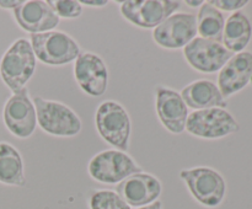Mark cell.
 <instances>
[{
	"mask_svg": "<svg viewBox=\"0 0 252 209\" xmlns=\"http://www.w3.org/2000/svg\"><path fill=\"white\" fill-rule=\"evenodd\" d=\"M36 56L27 39L15 41L0 59V78L14 93L19 92L32 78Z\"/></svg>",
	"mask_w": 252,
	"mask_h": 209,
	"instance_id": "cell-1",
	"label": "cell"
},
{
	"mask_svg": "<svg viewBox=\"0 0 252 209\" xmlns=\"http://www.w3.org/2000/svg\"><path fill=\"white\" fill-rule=\"evenodd\" d=\"M32 102L42 130L57 137H74L80 133L81 120L70 107L39 96H34Z\"/></svg>",
	"mask_w": 252,
	"mask_h": 209,
	"instance_id": "cell-2",
	"label": "cell"
},
{
	"mask_svg": "<svg viewBox=\"0 0 252 209\" xmlns=\"http://www.w3.org/2000/svg\"><path fill=\"white\" fill-rule=\"evenodd\" d=\"M96 128L105 142L120 151L129 148L130 118L128 112L116 101H103L95 116Z\"/></svg>",
	"mask_w": 252,
	"mask_h": 209,
	"instance_id": "cell-3",
	"label": "cell"
},
{
	"mask_svg": "<svg viewBox=\"0 0 252 209\" xmlns=\"http://www.w3.org/2000/svg\"><path fill=\"white\" fill-rule=\"evenodd\" d=\"M31 46L34 56L48 65H64L76 60L80 54L78 42L61 31L31 34Z\"/></svg>",
	"mask_w": 252,
	"mask_h": 209,
	"instance_id": "cell-4",
	"label": "cell"
},
{
	"mask_svg": "<svg viewBox=\"0 0 252 209\" xmlns=\"http://www.w3.org/2000/svg\"><path fill=\"white\" fill-rule=\"evenodd\" d=\"M180 177L202 206L216 208L223 202L226 184L223 176L214 169L201 166L182 170Z\"/></svg>",
	"mask_w": 252,
	"mask_h": 209,
	"instance_id": "cell-5",
	"label": "cell"
},
{
	"mask_svg": "<svg viewBox=\"0 0 252 209\" xmlns=\"http://www.w3.org/2000/svg\"><path fill=\"white\" fill-rule=\"evenodd\" d=\"M186 130L203 139H219L240 130V125L225 108H207L189 115Z\"/></svg>",
	"mask_w": 252,
	"mask_h": 209,
	"instance_id": "cell-6",
	"label": "cell"
},
{
	"mask_svg": "<svg viewBox=\"0 0 252 209\" xmlns=\"http://www.w3.org/2000/svg\"><path fill=\"white\" fill-rule=\"evenodd\" d=\"M142 172V167L126 152L120 150H105L96 154L89 162V174L101 183L116 184Z\"/></svg>",
	"mask_w": 252,
	"mask_h": 209,
	"instance_id": "cell-7",
	"label": "cell"
},
{
	"mask_svg": "<svg viewBox=\"0 0 252 209\" xmlns=\"http://www.w3.org/2000/svg\"><path fill=\"white\" fill-rule=\"evenodd\" d=\"M180 9L174 0H128L121 2V14L142 29H155Z\"/></svg>",
	"mask_w": 252,
	"mask_h": 209,
	"instance_id": "cell-8",
	"label": "cell"
},
{
	"mask_svg": "<svg viewBox=\"0 0 252 209\" xmlns=\"http://www.w3.org/2000/svg\"><path fill=\"white\" fill-rule=\"evenodd\" d=\"M2 116L5 125L15 137L25 139L33 134L37 125L36 108L26 88L6 101Z\"/></svg>",
	"mask_w": 252,
	"mask_h": 209,
	"instance_id": "cell-9",
	"label": "cell"
},
{
	"mask_svg": "<svg viewBox=\"0 0 252 209\" xmlns=\"http://www.w3.org/2000/svg\"><path fill=\"white\" fill-rule=\"evenodd\" d=\"M184 56L197 71L211 74L220 70L234 54L221 43L196 37L184 48Z\"/></svg>",
	"mask_w": 252,
	"mask_h": 209,
	"instance_id": "cell-10",
	"label": "cell"
},
{
	"mask_svg": "<svg viewBox=\"0 0 252 209\" xmlns=\"http://www.w3.org/2000/svg\"><path fill=\"white\" fill-rule=\"evenodd\" d=\"M197 36V17L193 14H172L155 27L153 38L162 48H185Z\"/></svg>",
	"mask_w": 252,
	"mask_h": 209,
	"instance_id": "cell-11",
	"label": "cell"
},
{
	"mask_svg": "<svg viewBox=\"0 0 252 209\" xmlns=\"http://www.w3.org/2000/svg\"><path fill=\"white\" fill-rule=\"evenodd\" d=\"M74 76L81 90L94 97L103 95L107 90V66L97 54H79L74 65Z\"/></svg>",
	"mask_w": 252,
	"mask_h": 209,
	"instance_id": "cell-12",
	"label": "cell"
},
{
	"mask_svg": "<svg viewBox=\"0 0 252 209\" xmlns=\"http://www.w3.org/2000/svg\"><path fill=\"white\" fill-rule=\"evenodd\" d=\"M116 193L129 207H145L157 202L161 194V182L147 172L130 175L117 184Z\"/></svg>",
	"mask_w": 252,
	"mask_h": 209,
	"instance_id": "cell-13",
	"label": "cell"
},
{
	"mask_svg": "<svg viewBox=\"0 0 252 209\" xmlns=\"http://www.w3.org/2000/svg\"><path fill=\"white\" fill-rule=\"evenodd\" d=\"M157 92V112L160 122L172 134H181L186 129L189 107L177 91L159 85Z\"/></svg>",
	"mask_w": 252,
	"mask_h": 209,
	"instance_id": "cell-14",
	"label": "cell"
},
{
	"mask_svg": "<svg viewBox=\"0 0 252 209\" xmlns=\"http://www.w3.org/2000/svg\"><path fill=\"white\" fill-rule=\"evenodd\" d=\"M14 19L24 31L32 34L49 32L59 24V16L43 0L24 1L14 10Z\"/></svg>",
	"mask_w": 252,
	"mask_h": 209,
	"instance_id": "cell-15",
	"label": "cell"
},
{
	"mask_svg": "<svg viewBox=\"0 0 252 209\" xmlns=\"http://www.w3.org/2000/svg\"><path fill=\"white\" fill-rule=\"evenodd\" d=\"M252 78V53L241 52L231 57L218 75V89L223 97L243 90Z\"/></svg>",
	"mask_w": 252,
	"mask_h": 209,
	"instance_id": "cell-16",
	"label": "cell"
},
{
	"mask_svg": "<svg viewBox=\"0 0 252 209\" xmlns=\"http://www.w3.org/2000/svg\"><path fill=\"white\" fill-rule=\"evenodd\" d=\"M180 95L187 107L197 111L213 107H226V101L221 95L218 86L209 80L193 81L182 89Z\"/></svg>",
	"mask_w": 252,
	"mask_h": 209,
	"instance_id": "cell-17",
	"label": "cell"
},
{
	"mask_svg": "<svg viewBox=\"0 0 252 209\" xmlns=\"http://www.w3.org/2000/svg\"><path fill=\"white\" fill-rule=\"evenodd\" d=\"M252 26L244 12L235 11L226 20L223 31V46L231 53H241L250 43Z\"/></svg>",
	"mask_w": 252,
	"mask_h": 209,
	"instance_id": "cell-18",
	"label": "cell"
},
{
	"mask_svg": "<svg viewBox=\"0 0 252 209\" xmlns=\"http://www.w3.org/2000/svg\"><path fill=\"white\" fill-rule=\"evenodd\" d=\"M0 182L9 186L26 184L24 161L19 150L9 143H0Z\"/></svg>",
	"mask_w": 252,
	"mask_h": 209,
	"instance_id": "cell-19",
	"label": "cell"
},
{
	"mask_svg": "<svg viewBox=\"0 0 252 209\" xmlns=\"http://www.w3.org/2000/svg\"><path fill=\"white\" fill-rule=\"evenodd\" d=\"M197 33L202 36V38L211 39V41L223 42V31L225 26L224 15L212 6L208 1L204 2L199 9L197 15Z\"/></svg>",
	"mask_w": 252,
	"mask_h": 209,
	"instance_id": "cell-20",
	"label": "cell"
},
{
	"mask_svg": "<svg viewBox=\"0 0 252 209\" xmlns=\"http://www.w3.org/2000/svg\"><path fill=\"white\" fill-rule=\"evenodd\" d=\"M89 204L90 209H132L116 192L107 189L93 192Z\"/></svg>",
	"mask_w": 252,
	"mask_h": 209,
	"instance_id": "cell-21",
	"label": "cell"
},
{
	"mask_svg": "<svg viewBox=\"0 0 252 209\" xmlns=\"http://www.w3.org/2000/svg\"><path fill=\"white\" fill-rule=\"evenodd\" d=\"M49 5L57 15L64 19H75L83 12V6L78 0H48Z\"/></svg>",
	"mask_w": 252,
	"mask_h": 209,
	"instance_id": "cell-22",
	"label": "cell"
},
{
	"mask_svg": "<svg viewBox=\"0 0 252 209\" xmlns=\"http://www.w3.org/2000/svg\"><path fill=\"white\" fill-rule=\"evenodd\" d=\"M212 6L224 11H235L248 5V0H211L208 1Z\"/></svg>",
	"mask_w": 252,
	"mask_h": 209,
	"instance_id": "cell-23",
	"label": "cell"
},
{
	"mask_svg": "<svg viewBox=\"0 0 252 209\" xmlns=\"http://www.w3.org/2000/svg\"><path fill=\"white\" fill-rule=\"evenodd\" d=\"M22 0H0V7L1 9H12L15 10L17 6L22 4Z\"/></svg>",
	"mask_w": 252,
	"mask_h": 209,
	"instance_id": "cell-24",
	"label": "cell"
},
{
	"mask_svg": "<svg viewBox=\"0 0 252 209\" xmlns=\"http://www.w3.org/2000/svg\"><path fill=\"white\" fill-rule=\"evenodd\" d=\"M81 5H88V6H96V7H103L108 4L107 0H96V1H90V0H83L80 1Z\"/></svg>",
	"mask_w": 252,
	"mask_h": 209,
	"instance_id": "cell-25",
	"label": "cell"
},
{
	"mask_svg": "<svg viewBox=\"0 0 252 209\" xmlns=\"http://www.w3.org/2000/svg\"><path fill=\"white\" fill-rule=\"evenodd\" d=\"M139 209H162V204H161V202L157 201V202H154V203L149 204V206L142 207V208H139Z\"/></svg>",
	"mask_w": 252,
	"mask_h": 209,
	"instance_id": "cell-26",
	"label": "cell"
},
{
	"mask_svg": "<svg viewBox=\"0 0 252 209\" xmlns=\"http://www.w3.org/2000/svg\"><path fill=\"white\" fill-rule=\"evenodd\" d=\"M186 2L187 5H189V6L192 7H197V6H202V5L204 4V1H202V0H198V1H192V0H187Z\"/></svg>",
	"mask_w": 252,
	"mask_h": 209,
	"instance_id": "cell-27",
	"label": "cell"
}]
</instances>
